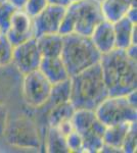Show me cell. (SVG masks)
Instances as JSON below:
<instances>
[{"mask_svg": "<svg viewBox=\"0 0 137 153\" xmlns=\"http://www.w3.org/2000/svg\"><path fill=\"white\" fill-rule=\"evenodd\" d=\"M41 59L42 55L38 49L35 38L13 46L12 63L16 65L22 75H26L38 70Z\"/></svg>", "mask_w": 137, "mask_h": 153, "instance_id": "cell-8", "label": "cell"}, {"mask_svg": "<svg viewBox=\"0 0 137 153\" xmlns=\"http://www.w3.org/2000/svg\"><path fill=\"white\" fill-rule=\"evenodd\" d=\"M97 120L106 127L137 120V110L125 96H109L94 110Z\"/></svg>", "mask_w": 137, "mask_h": 153, "instance_id": "cell-6", "label": "cell"}, {"mask_svg": "<svg viewBox=\"0 0 137 153\" xmlns=\"http://www.w3.org/2000/svg\"><path fill=\"white\" fill-rule=\"evenodd\" d=\"M70 92H71V81L70 79L63 82L53 84L49 94L48 99L38 110L43 115H46L47 112L55 106L70 101Z\"/></svg>", "mask_w": 137, "mask_h": 153, "instance_id": "cell-16", "label": "cell"}, {"mask_svg": "<svg viewBox=\"0 0 137 153\" xmlns=\"http://www.w3.org/2000/svg\"><path fill=\"white\" fill-rule=\"evenodd\" d=\"M70 1H71V3H72V2H75V1H78V0H70Z\"/></svg>", "mask_w": 137, "mask_h": 153, "instance_id": "cell-32", "label": "cell"}, {"mask_svg": "<svg viewBox=\"0 0 137 153\" xmlns=\"http://www.w3.org/2000/svg\"><path fill=\"white\" fill-rule=\"evenodd\" d=\"M116 48L126 49L131 44H136V24L126 16L114 23Z\"/></svg>", "mask_w": 137, "mask_h": 153, "instance_id": "cell-13", "label": "cell"}, {"mask_svg": "<svg viewBox=\"0 0 137 153\" xmlns=\"http://www.w3.org/2000/svg\"><path fill=\"white\" fill-rule=\"evenodd\" d=\"M5 36L12 46H16L35 38L33 18L26 13L24 9H17L12 16Z\"/></svg>", "mask_w": 137, "mask_h": 153, "instance_id": "cell-10", "label": "cell"}, {"mask_svg": "<svg viewBox=\"0 0 137 153\" xmlns=\"http://www.w3.org/2000/svg\"><path fill=\"white\" fill-rule=\"evenodd\" d=\"M14 6H16L19 9H22L26 3V0H9Z\"/></svg>", "mask_w": 137, "mask_h": 153, "instance_id": "cell-31", "label": "cell"}, {"mask_svg": "<svg viewBox=\"0 0 137 153\" xmlns=\"http://www.w3.org/2000/svg\"><path fill=\"white\" fill-rule=\"evenodd\" d=\"M131 125L132 123H123L106 127L103 134V144L116 148L122 152V145Z\"/></svg>", "mask_w": 137, "mask_h": 153, "instance_id": "cell-18", "label": "cell"}, {"mask_svg": "<svg viewBox=\"0 0 137 153\" xmlns=\"http://www.w3.org/2000/svg\"><path fill=\"white\" fill-rule=\"evenodd\" d=\"M12 53L13 46L6 38V36L2 34L0 36V68L12 63Z\"/></svg>", "mask_w": 137, "mask_h": 153, "instance_id": "cell-23", "label": "cell"}, {"mask_svg": "<svg viewBox=\"0 0 137 153\" xmlns=\"http://www.w3.org/2000/svg\"><path fill=\"white\" fill-rule=\"evenodd\" d=\"M2 35V33H1V31H0V36H1Z\"/></svg>", "mask_w": 137, "mask_h": 153, "instance_id": "cell-35", "label": "cell"}, {"mask_svg": "<svg viewBox=\"0 0 137 153\" xmlns=\"http://www.w3.org/2000/svg\"><path fill=\"white\" fill-rule=\"evenodd\" d=\"M48 4H53V5H58V6H64L68 7L71 4L70 0H47Z\"/></svg>", "mask_w": 137, "mask_h": 153, "instance_id": "cell-30", "label": "cell"}, {"mask_svg": "<svg viewBox=\"0 0 137 153\" xmlns=\"http://www.w3.org/2000/svg\"><path fill=\"white\" fill-rule=\"evenodd\" d=\"M100 66L109 96H125L137 88V63L125 49L101 54Z\"/></svg>", "mask_w": 137, "mask_h": 153, "instance_id": "cell-1", "label": "cell"}, {"mask_svg": "<svg viewBox=\"0 0 137 153\" xmlns=\"http://www.w3.org/2000/svg\"><path fill=\"white\" fill-rule=\"evenodd\" d=\"M106 126L96 118L90 129L81 134L83 139V152L97 153L100 152L103 146V134Z\"/></svg>", "mask_w": 137, "mask_h": 153, "instance_id": "cell-14", "label": "cell"}, {"mask_svg": "<svg viewBox=\"0 0 137 153\" xmlns=\"http://www.w3.org/2000/svg\"><path fill=\"white\" fill-rule=\"evenodd\" d=\"M66 12V7L48 4L33 18L35 38L43 34L58 33L59 26Z\"/></svg>", "mask_w": 137, "mask_h": 153, "instance_id": "cell-9", "label": "cell"}, {"mask_svg": "<svg viewBox=\"0 0 137 153\" xmlns=\"http://www.w3.org/2000/svg\"><path fill=\"white\" fill-rule=\"evenodd\" d=\"M35 39L42 57L61 56L64 45L63 35H61L59 33L43 34Z\"/></svg>", "mask_w": 137, "mask_h": 153, "instance_id": "cell-15", "label": "cell"}, {"mask_svg": "<svg viewBox=\"0 0 137 153\" xmlns=\"http://www.w3.org/2000/svg\"><path fill=\"white\" fill-rule=\"evenodd\" d=\"M7 122H8V112L5 106L0 103V137H2L4 134Z\"/></svg>", "mask_w": 137, "mask_h": 153, "instance_id": "cell-27", "label": "cell"}, {"mask_svg": "<svg viewBox=\"0 0 137 153\" xmlns=\"http://www.w3.org/2000/svg\"><path fill=\"white\" fill-rule=\"evenodd\" d=\"M45 149L49 153L69 152L66 136L56 127H48L45 136Z\"/></svg>", "mask_w": 137, "mask_h": 153, "instance_id": "cell-20", "label": "cell"}, {"mask_svg": "<svg viewBox=\"0 0 137 153\" xmlns=\"http://www.w3.org/2000/svg\"><path fill=\"white\" fill-rule=\"evenodd\" d=\"M70 81V102L75 109L95 110L97 106L109 97L99 62L71 76Z\"/></svg>", "mask_w": 137, "mask_h": 153, "instance_id": "cell-2", "label": "cell"}, {"mask_svg": "<svg viewBox=\"0 0 137 153\" xmlns=\"http://www.w3.org/2000/svg\"><path fill=\"white\" fill-rule=\"evenodd\" d=\"M96 115L94 110L90 109H76L72 117V124L74 130L79 134H83L96 120Z\"/></svg>", "mask_w": 137, "mask_h": 153, "instance_id": "cell-21", "label": "cell"}, {"mask_svg": "<svg viewBox=\"0 0 137 153\" xmlns=\"http://www.w3.org/2000/svg\"><path fill=\"white\" fill-rule=\"evenodd\" d=\"M75 110L76 109L70 101H67V102L61 103V104L53 107L46 114V120L48 127H57L61 123L72 120Z\"/></svg>", "mask_w": 137, "mask_h": 153, "instance_id": "cell-19", "label": "cell"}, {"mask_svg": "<svg viewBox=\"0 0 137 153\" xmlns=\"http://www.w3.org/2000/svg\"><path fill=\"white\" fill-rule=\"evenodd\" d=\"M90 38L94 46L100 54L108 53L116 48V37H115L114 23L103 19L94 28Z\"/></svg>", "mask_w": 137, "mask_h": 153, "instance_id": "cell-11", "label": "cell"}, {"mask_svg": "<svg viewBox=\"0 0 137 153\" xmlns=\"http://www.w3.org/2000/svg\"><path fill=\"white\" fill-rule=\"evenodd\" d=\"M52 84L39 70L24 75L23 95L26 103L32 108H40L50 94Z\"/></svg>", "mask_w": 137, "mask_h": 153, "instance_id": "cell-7", "label": "cell"}, {"mask_svg": "<svg viewBox=\"0 0 137 153\" xmlns=\"http://www.w3.org/2000/svg\"><path fill=\"white\" fill-rule=\"evenodd\" d=\"M38 70L46 76L52 85L70 79L69 73L61 56L42 57Z\"/></svg>", "mask_w": 137, "mask_h": 153, "instance_id": "cell-12", "label": "cell"}, {"mask_svg": "<svg viewBox=\"0 0 137 153\" xmlns=\"http://www.w3.org/2000/svg\"><path fill=\"white\" fill-rule=\"evenodd\" d=\"M17 9L19 8L14 6L9 0H5L0 4V31L3 35L6 34L12 16Z\"/></svg>", "mask_w": 137, "mask_h": 153, "instance_id": "cell-22", "label": "cell"}, {"mask_svg": "<svg viewBox=\"0 0 137 153\" xmlns=\"http://www.w3.org/2000/svg\"><path fill=\"white\" fill-rule=\"evenodd\" d=\"M3 136L11 146L24 149H39L42 145L36 123L27 115H19L7 122Z\"/></svg>", "mask_w": 137, "mask_h": 153, "instance_id": "cell-5", "label": "cell"}, {"mask_svg": "<svg viewBox=\"0 0 137 153\" xmlns=\"http://www.w3.org/2000/svg\"><path fill=\"white\" fill-rule=\"evenodd\" d=\"M97 1H99V2H103V0H97Z\"/></svg>", "mask_w": 137, "mask_h": 153, "instance_id": "cell-34", "label": "cell"}, {"mask_svg": "<svg viewBox=\"0 0 137 153\" xmlns=\"http://www.w3.org/2000/svg\"><path fill=\"white\" fill-rule=\"evenodd\" d=\"M4 1H5V0H0V4H1L2 2H4Z\"/></svg>", "mask_w": 137, "mask_h": 153, "instance_id": "cell-33", "label": "cell"}, {"mask_svg": "<svg viewBox=\"0 0 137 153\" xmlns=\"http://www.w3.org/2000/svg\"><path fill=\"white\" fill-rule=\"evenodd\" d=\"M136 10H137L136 6H132L131 8L128 10V12H127V14H126V18H128L131 22H133V23H135V24H136V21H137Z\"/></svg>", "mask_w": 137, "mask_h": 153, "instance_id": "cell-29", "label": "cell"}, {"mask_svg": "<svg viewBox=\"0 0 137 153\" xmlns=\"http://www.w3.org/2000/svg\"><path fill=\"white\" fill-rule=\"evenodd\" d=\"M136 122L132 123L130 129L127 133L125 140L122 145V152L125 153H133L136 151Z\"/></svg>", "mask_w": 137, "mask_h": 153, "instance_id": "cell-24", "label": "cell"}, {"mask_svg": "<svg viewBox=\"0 0 137 153\" xmlns=\"http://www.w3.org/2000/svg\"><path fill=\"white\" fill-rule=\"evenodd\" d=\"M126 53L128 54L129 57H131L132 59L136 60V51H137V47H136V44H131L129 47H127L125 49Z\"/></svg>", "mask_w": 137, "mask_h": 153, "instance_id": "cell-28", "label": "cell"}, {"mask_svg": "<svg viewBox=\"0 0 137 153\" xmlns=\"http://www.w3.org/2000/svg\"><path fill=\"white\" fill-rule=\"evenodd\" d=\"M47 5H48L47 0H26V3L22 9H24V11L28 13L30 16L34 18L39 12L43 10Z\"/></svg>", "mask_w": 137, "mask_h": 153, "instance_id": "cell-26", "label": "cell"}, {"mask_svg": "<svg viewBox=\"0 0 137 153\" xmlns=\"http://www.w3.org/2000/svg\"><path fill=\"white\" fill-rule=\"evenodd\" d=\"M64 36L61 58L63 59L70 78L100 61L101 54L94 46L90 36L77 33Z\"/></svg>", "mask_w": 137, "mask_h": 153, "instance_id": "cell-4", "label": "cell"}, {"mask_svg": "<svg viewBox=\"0 0 137 153\" xmlns=\"http://www.w3.org/2000/svg\"><path fill=\"white\" fill-rule=\"evenodd\" d=\"M100 4L104 19L115 23L126 16L132 6H136V0H103Z\"/></svg>", "mask_w": 137, "mask_h": 153, "instance_id": "cell-17", "label": "cell"}, {"mask_svg": "<svg viewBox=\"0 0 137 153\" xmlns=\"http://www.w3.org/2000/svg\"><path fill=\"white\" fill-rule=\"evenodd\" d=\"M66 142L69 152H83V139L81 134H79L77 131H72L69 135L66 136Z\"/></svg>", "mask_w": 137, "mask_h": 153, "instance_id": "cell-25", "label": "cell"}, {"mask_svg": "<svg viewBox=\"0 0 137 153\" xmlns=\"http://www.w3.org/2000/svg\"><path fill=\"white\" fill-rule=\"evenodd\" d=\"M103 19L100 2L97 0H78L66 7L58 33L61 35L77 33L90 36L94 28Z\"/></svg>", "mask_w": 137, "mask_h": 153, "instance_id": "cell-3", "label": "cell"}]
</instances>
